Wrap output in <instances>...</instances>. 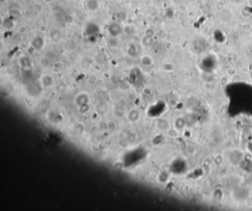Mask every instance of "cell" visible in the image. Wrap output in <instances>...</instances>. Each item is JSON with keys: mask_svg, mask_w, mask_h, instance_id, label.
<instances>
[{"mask_svg": "<svg viewBox=\"0 0 252 211\" xmlns=\"http://www.w3.org/2000/svg\"><path fill=\"white\" fill-rule=\"evenodd\" d=\"M90 102V95L87 92H81L75 97V103L79 108L89 106Z\"/></svg>", "mask_w": 252, "mask_h": 211, "instance_id": "6da1fadb", "label": "cell"}, {"mask_svg": "<svg viewBox=\"0 0 252 211\" xmlns=\"http://www.w3.org/2000/svg\"><path fill=\"white\" fill-rule=\"evenodd\" d=\"M141 114H140V111L138 109L132 108L128 111L127 113V120L130 122V123H136L139 120Z\"/></svg>", "mask_w": 252, "mask_h": 211, "instance_id": "7a4b0ae2", "label": "cell"}, {"mask_svg": "<svg viewBox=\"0 0 252 211\" xmlns=\"http://www.w3.org/2000/svg\"><path fill=\"white\" fill-rule=\"evenodd\" d=\"M45 45V40L42 36H36V38L33 39L32 46L36 50H39L43 48Z\"/></svg>", "mask_w": 252, "mask_h": 211, "instance_id": "3957f363", "label": "cell"}, {"mask_svg": "<svg viewBox=\"0 0 252 211\" xmlns=\"http://www.w3.org/2000/svg\"><path fill=\"white\" fill-rule=\"evenodd\" d=\"M108 30L111 36H117L118 35H119L121 33V28L118 24L113 23L109 26Z\"/></svg>", "mask_w": 252, "mask_h": 211, "instance_id": "277c9868", "label": "cell"}, {"mask_svg": "<svg viewBox=\"0 0 252 211\" xmlns=\"http://www.w3.org/2000/svg\"><path fill=\"white\" fill-rule=\"evenodd\" d=\"M140 62H141V64L144 66V67H149L153 64L152 58L148 55H144L143 56H141Z\"/></svg>", "mask_w": 252, "mask_h": 211, "instance_id": "5b68a950", "label": "cell"}, {"mask_svg": "<svg viewBox=\"0 0 252 211\" xmlns=\"http://www.w3.org/2000/svg\"><path fill=\"white\" fill-rule=\"evenodd\" d=\"M87 9L90 10V11H96V10L98 9L99 8V3L97 0H88L86 4Z\"/></svg>", "mask_w": 252, "mask_h": 211, "instance_id": "8992f818", "label": "cell"}, {"mask_svg": "<svg viewBox=\"0 0 252 211\" xmlns=\"http://www.w3.org/2000/svg\"><path fill=\"white\" fill-rule=\"evenodd\" d=\"M33 8H34L35 11H36V12L38 13H41L42 11V7L40 4L35 3L34 5H33Z\"/></svg>", "mask_w": 252, "mask_h": 211, "instance_id": "52a82bcc", "label": "cell"}]
</instances>
